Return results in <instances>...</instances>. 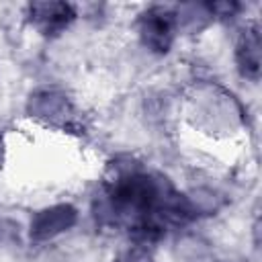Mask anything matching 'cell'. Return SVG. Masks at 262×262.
<instances>
[{
    "instance_id": "1",
    "label": "cell",
    "mask_w": 262,
    "mask_h": 262,
    "mask_svg": "<svg viewBox=\"0 0 262 262\" xmlns=\"http://www.w3.org/2000/svg\"><path fill=\"white\" fill-rule=\"evenodd\" d=\"M27 115L57 129H74L78 125L74 102L59 88H39L31 92L27 100Z\"/></svg>"
},
{
    "instance_id": "2",
    "label": "cell",
    "mask_w": 262,
    "mask_h": 262,
    "mask_svg": "<svg viewBox=\"0 0 262 262\" xmlns=\"http://www.w3.org/2000/svg\"><path fill=\"white\" fill-rule=\"evenodd\" d=\"M176 31V12L168 6H149L137 18V35L141 45L158 55H166L170 51Z\"/></svg>"
},
{
    "instance_id": "5",
    "label": "cell",
    "mask_w": 262,
    "mask_h": 262,
    "mask_svg": "<svg viewBox=\"0 0 262 262\" xmlns=\"http://www.w3.org/2000/svg\"><path fill=\"white\" fill-rule=\"evenodd\" d=\"M235 66L242 78H260V31L256 25L246 27L235 43Z\"/></svg>"
},
{
    "instance_id": "3",
    "label": "cell",
    "mask_w": 262,
    "mask_h": 262,
    "mask_svg": "<svg viewBox=\"0 0 262 262\" xmlns=\"http://www.w3.org/2000/svg\"><path fill=\"white\" fill-rule=\"evenodd\" d=\"M78 221V209L70 203L51 205L33 213L29 223V237L35 244L49 242L66 231H70Z\"/></svg>"
},
{
    "instance_id": "6",
    "label": "cell",
    "mask_w": 262,
    "mask_h": 262,
    "mask_svg": "<svg viewBox=\"0 0 262 262\" xmlns=\"http://www.w3.org/2000/svg\"><path fill=\"white\" fill-rule=\"evenodd\" d=\"M115 262H154V256L151 252L147 250V246H141V244H133L129 246L127 250H123Z\"/></svg>"
},
{
    "instance_id": "7",
    "label": "cell",
    "mask_w": 262,
    "mask_h": 262,
    "mask_svg": "<svg viewBox=\"0 0 262 262\" xmlns=\"http://www.w3.org/2000/svg\"><path fill=\"white\" fill-rule=\"evenodd\" d=\"M0 145H2V135H0Z\"/></svg>"
},
{
    "instance_id": "4",
    "label": "cell",
    "mask_w": 262,
    "mask_h": 262,
    "mask_svg": "<svg viewBox=\"0 0 262 262\" xmlns=\"http://www.w3.org/2000/svg\"><path fill=\"white\" fill-rule=\"evenodd\" d=\"M27 18L43 37H57L74 23L76 8L70 2H31Z\"/></svg>"
}]
</instances>
